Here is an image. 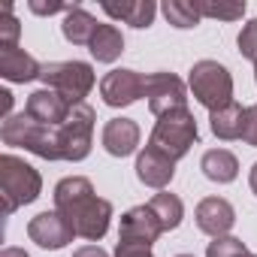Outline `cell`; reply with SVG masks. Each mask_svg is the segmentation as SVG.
Returning a JSON list of instances; mask_svg holds the SVG:
<instances>
[{
    "label": "cell",
    "instance_id": "cell-1",
    "mask_svg": "<svg viewBox=\"0 0 257 257\" xmlns=\"http://www.w3.org/2000/svg\"><path fill=\"white\" fill-rule=\"evenodd\" d=\"M55 209L73 224L76 236L100 242L112 221V203L94 194V185L85 176H67L55 185Z\"/></svg>",
    "mask_w": 257,
    "mask_h": 257
},
{
    "label": "cell",
    "instance_id": "cell-2",
    "mask_svg": "<svg viewBox=\"0 0 257 257\" xmlns=\"http://www.w3.org/2000/svg\"><path fill=\"white\" fill-rule=\"evenodd\" d=\"M0 140H4V146L25 149L43 161H61V131L34 121L28 112L10 115L0 127Z\"/></svg>",
    "mask_w": 257,
    "mask_h": 257
},
{
    "label": "cell",
    "instance_id": "cell-3",
    "mask_svg": "<svg viewBox=\"0 0 257 257\" xmlns=\"http://www.w3.org/2000/svg\"><path fill=\"white\" fill-rule=\"evenodd\" d=\"M43 191V176L16 155H0V200L4 215L10 218L16 209L34 203Z\"/></svg>",
    "mask_w": 257,
    "mask_h": 257
},
{
    "label": "cell",
    "instance_id": "cell-4",
    "mask_svg": "<svg viewBox=\"0 0 257 257\" xmlns=\"http://www.w3.org/2000/svg\"><path fill=\"white\" fill-rule=\"evenodd\" d=\"M197 140H200V131H197L194 112L191 109H179V112H170V115L158 118L155 131L149 137V146L158 149L161 155H167L170 161H182Z\"/></svg>",
    "mask_w": 257,
    "mask_h": 257
},
{
    "label": "cell",
    "instance_id": "cell-5",
    "mask_svg": "<svg viewBox=\"0 0 257 257\" xmlns=\"http://www.w3.org/2000/svg\"><path fill=\"white\" fill-rule=\"evenodd\" d=\"M188 88L197 97V103L206 106L209 112H218L233 103V76L218 61H197L191 67Z\"/></svg>",
    "mask_w": 257,
    "mask_h": 257
},
{
    "label": "cell",
    "instance_id": "cell-6",
    "mask_svg": "<svg viewBox=\"0 0 257 257\" xmlns=\"http://www.w3.org/2000/svg\"><path fill=\"white\" fill-rule=\"evenodd\" d=\"M40 82L58 91L70 106H76V103H85L97 76H94V67L85 61H52V64H43Z\"/></svg>",
    "mask_w": 257,
    "mask_h": 257
},
{
    "label": "cell",
    "instance_id": "cell-7",
    "mask_svg": "<svg viewBox=\"0 0 257 257\" xmlns=\"http://www.w3.org/2000/svg\"><path fill=\"white\" fill-rule=\"evenodd\" d=\"M94 121L97 112L88 103H76L67 115V121L58 127L61 131V161L79 164L91 155V143H94Z\"/></svg>",
    "mask_w": 257,
    "mask_h": 257
},
{
    "label": "cell",
    "instance_id": "cell-8",
    "mask_svg": "<svg viewBox=\"0 0 257 257\" xmlns=\"http://www.w3.org/2000/svg\"><path fill=\"white\" fill-rule=\"evenodd\" d=\"M146 97H149L152 115H158V118L188 109V85L176 73H167V70L146 76Z\"/></svg>",
    "mask_w": 257,
    "mask_h": 257
},
{
    "label": "cell",
    "instance_id": "cell-9",
    "mask_svg": "<svg viewBox=\"0 0 257 257\" xmlns=\"http://www.w3.org/2000/svg\"><path fill=\"white\" fill-rule=\"evenodd\" d=\"M100 97L112 109H124L146 97V76L137 70H112L100 79Z\"/></svg>",
    "mask_w": 257,
    "mask_h": 257
},
{
    "label": "cell",
    "instance_id": "cell-10",
    "mask_svg": "<svg viewBox=\"0 0 257 257\" xmlns=\"http://www.w3.org/2000/svg\"><path fill=\"white\" fill-rule=\"evenodd\" d=\"M28 236H31V242H37L46 251H61L76 239V230L58 209H52V212H40L37 218H31Z\"/></svg>",
    "mask_w": 257,
    "mask_h": 257
},
{
    "label": "cell",
    "instance_id": "cell-11",
    "mask_svg": "<svg viewBox=\"0 0 257 257\" xmlns=\"http://www.w3.org/2000/svg\"><path fill=\"white\" fill-rule=\"evenodd\" d=\"M164 233L158 215L152 212V206H134L121 215V227H118V242H137V245H155L158 236Z\"/></svg>",
    "mask_w": 257,
    "mask_h": 257
},
{
    "label": "cell",
    "instance_id": "cell-12",
    "mask_svg": "<svg viewBox=\"0 0 257 257\" xmlns=\"http://www.w3.org/2000/svg\"><path fill=\"white\" fill-rule=\"evenodd\" d=\"M194 218H197V227L206 236L218 239V236H230V230L236 224V209L224 197H206V200H200Z\"/></svg>",
    "mask_w": 257,
    "mask_h": 257
},
{
    "label": "cell",
    "instance_id": "cell-13",
    "mask_svg": "<svg viewBox=\"0 0 257 257\" xmlns=\"http://www.w3.org/2000/svg\"><path fill=\"white\" fill-rule=\"evenodd\" d=\"M70 109H73V106H70L58 91H52V88L34 91V94L28 97V103H25V112H28L34 121L46 124V127H61V124L67 121Z\"/></svg>",
    "mask_w": 257,
    "mask_h": 257
},
{
    "label": "cell",
    "instance_id": "cell-14",
    "mask_svg": "<svg viewBox=\"0 0 257 257\" xmlns=\"http://www.w3.org/2000/svg\"><path fill=\"white\" fill-rule=\"evenodd\" d=\"M100 140H103V149L112 158H127L140 146V124L134 118H109Z\"/></svg>",
    "mask_w": 257,
    "mask_h": 257
},
{
    "label": "cell",
    "instance_id": "cell-15",
    "mask_svg": "<svg viewBox=\"0 0 257 257\" xmlns=\"http://www.w3.org/2000/svg\"><path fill=\"white\" fill-rule=\"evenodd\" d=\"M176 176V161H170L167 155H161L158 149L146 146L140 155H137V179L149 188H158L164 191Z\"/></svg>",
    "mask_w": 257,
    "mask_h": 257
},
{
    "label": "cell",
    "instance_id": "cell-16",
    "mask_svg": "<svg viewBox=\"0 0 257 257\" xmlns=\"http://www.w3.org/2000/svg\"><path fill=\"white\" fill-rule=\"evenodd\" d=\"M43 73V64L28 55L25 49H0V76L7 82H16V85H25V82H34L40 79Z\"/></svg>",
    "mask_w": 257,
    "mask_h": 257
},
{
    "label": "cell",
    "instance_id": "cell-17",
    "mask_svg": "<svg viewBox=\"0 0 257 257\" xmlns=\"http://www.w3.org/2000/svg\"><path fill=\"white\" fill-rule=\"evenodd\" d=\"M103 13L124 22V25H131V28H137V31H143V28H152V22L158 16V7L152 0H131V4H103Z\"/></svg>",
    "mask_w": 257,
    "mask_h": 257
},
{
    "label": "cell",
    "instance_id": "cell-18",
    "mask_svg": "<svg viewBox=\"0 0 257 257\" xmlns=\"http://www.w3.org/2000/svg\"><path fill=\"white\" fill-rule=\"evenodd\" d=\"M200 170L209 182H218V185H230L236 176H239V161L233 152L227 149H209L200 161Z\"/></svg>",
    "mask_w": 257,
    "mask_h": 257
},
{
    "label": "cell",
    "instance_id": "cell-19",
    "mask_svg": "<svg viewBox=\"0 0 257 257\" xmlns=\"http://www.w3.org/2000/svg\"><path fill=\"white\" fill-rule=\"evenodd\" d=\"M97 28H100L97 19H94L88 10H82V7H73V10L64 16V22H61V34H64V40L73 43V46H91Z\"/></svg>",
    "mask_w": 257,
    "mask_h": 257
},
{
    "label": "cell",
    "instance_id": "cell-20",
    "mask_svg": "<svg viewBox=\"0 0 257 257\" xmlns=\"http://www.w3.org/2000/svg\"><path fill=\"white\" fill-rule=\"evenodd\" d=\"M209 124H212V134L218 140H242L245 134V106L230 103L218 112H209Z\"/></svg>",
    "mask_w": 257,
    "mask_h": 257
},
{
    "label": "cell",
    "instance_id": "cell-21",
    "mask_svg": "<svg viewBox=\"0 0 257 257\" xmlns=\"http://www.w3.org/2000/svg\"><path fill=\"white\" fill-rule=\"evenodd\" d=\"M88 52H91L94 61H100V64L118 61L121 52H124V37H121V31H118L115 25H100L97 34H94V40H91V46H88Z\"/></svg>",
    "mask_w": 257,
    "mask_h": 257
},
{
    "label": "cell",
    "instance_id": "cell-22",
    "mask_svg": "<svg viewBox=\"0 0 257 257\" xmlns=\"http://www.w3.org/2000/svg\"><path fill=\"white\" fill-rule=\"evenodd\" d=\"M149 206H152V212L158 215L164 233H167V230H176V227L182 224V218H185V203H182L176 194H170V191L155 194V197L149 200Z\"/></svg>",
    "mask_w": 257,
    "mask_h": 257
},
{
    "label": "cell",
    "instance_id": "cell-23",
    "mask_svg": "<svg viewBox=\"0 0 257 257\" xmlns=\"http://www.w3.org/2000/svg\"><path fill=\"white\" fill-rule=\"evenodd\" d=\"M161 13L167 16V22L173 25V28H179V31H191V28H197L200 25V13H197V7L194 4H188V0H167V4L161 7Z\"/></svg>",
    "mask_w": 257,
    "mask_h": 257
},
{
    "label": "cell",
    "instance_id": "cell-24",
    "mask_svg": "<svg viewBox=\"0 0 257 257\" xmlns=\"http://www.w3.org/2000/svg\"><path fill=\"white\" fill-rule=\"evenodd\" d=\"M203 19H221V22H239L245 16V4H194Z\"/></svg>",
    "mask_w": 257,
    "mask_h": 257
},
{
    "label": "cell",
    "instance_id": "cell-25",
    "mask_svg": "<svg viewBox=\"0 0 257 257\" xmlns=\"http://www.w3.org/2000/svg\"><path fill=\"white\" fill-rule=\"evenodd\" d=\"M19 34H22V25L13 16V4H4V10H0V49H16Z\"/></svg>",
    "mask_w": 257,
    "mask_h": 257
},
{
    "label": "cell",
    "instance_id": "cell-26",
    "mask_svg": "<svg viewBox=\"0 0 257 257\" xmlns=\"http://www.w3.org/2000/svg\"><path fill=\"white\" fill-rule=\"evenodd\" d=\"M242 254H248V248L236 236H218L206 248V257H242Z\"/></svg>",
    "mask_w": 257,
    "mask_h": 257
},
{
    "label": "cell",
    "instance_id": "cell-27",
    "mask_svg": "<svg viewBox=\"0 0 257 257\" xmlns=\"http://www.w3.org/2000/svg\"><path fill=\"white\" fill-rule=\"evenodd\" d=\"M236 46H239L242 58H248V61H254V64H257V19H251V22L239 31Z\"/></svg>",
    "mask_w": 257,
    "mask_h": 257
},
{
    "label": "cell",
    "instance_id": "cell-28",
    "mask_svg": "<svg viewBox=\"0 0 257 257\" xmlns=\"http://www.w3.org/2000/svg\"><path fill=\"white\" fill-rule=\"evenodd\" d=\"M242 140L251 149H257V103L245 106V134H242Z\"/></svg>",
    "mask_w": 257,
    "mask_h": 257
},
{
    "label": "cell",
    "instance_id": "cell-29",
    "mask_svg": "<svg viewBox=\"0 0 257 257\" xmlns=\"http://www.w3.org/2000/svg\"><path fill=\"white\" fill-rule=\"evenodd\" d=\"M115 257H155L149 245H137V242H118Z\"/></svg>",
    "mask_w": 257,
    "mask_h": 257
},
{
    "label": "cell",
    "instance_id": "cell-30",
    "mask_svg": "<svg viewBox=\"0 0 257 257\" xmlns=\"http://www.w3.org/2000/svg\"><path fill=\"white\" fill-rule=\"evenodd\" d=\"M70 10H73V7H67V4H49V7H46V4L31 0V13H37V16H55V13H64V16H67Z\"/></svg>",
    "mask_w": 257,
    "mask_h": 257
},
{
    "label": "cell",
    "instance_id": "cell-31",
    "mask_svg": "<svg viewBox=\"0 0 257 257\" xmlns=\"http://www.w3.org/2000/svg\"><path fill=\"white\" fill-rule=\"evenodd\" d=\"M73 257H109L100 245H82V248H76L73 251Z\"/></svg>",
    "mask_w": 257,
    "mask_h": 257
},
{
    "label": "cell",
    "instance_id": "cell-32",
    "mask_svg": "<svg viewBox=\"0 0 257 257\" xmlns=\"http://www.w3.org/2000/svg\"><path fill=\"white\" fill-rule=\"evenodd\" d=\"M10 109H13V94L4 88V91H0V115H4V121L10 118Z\"/></svg>",
    "mask_w": 257,
    "mask_h": 257
},
{
    "label": "cell",
    "instance_id": "cell-33",
    "mask_svg": "<svg viewBox=\"0 0 257 257\" xmlns=\"http://www.w3.org/2000/svg\"><path fill=\"white\" fill-rule=\"evenodd\" d=\"M0 257H31V254H28L25 248H13V245H10V248L0 251Z\"/></svg>",
    "mask_w": 257,
    "mask_h": 257
},
{
    "label": "cell",
    "instance_id": "cell-34",
    "mask_svg": "<svg viewBox=\"0 0 257 257\" xmlns=\"http://www.w3.org/2000/svg\"><path fill=\"white\" fill-rule=\"evenodd\" d=\"M248 185H251V191H254V197H257V164L251 167V176H248Z\"/></svg>",
    "mask_w": 257,
    "mask_h": 257
},
{
    "label": "cell",
    "instance_id": "cell-35",
    "mask_svg": "<svg viewBox=\"0 0 257 257\" xmlns=\"http://www.w3.org/2000/svg\"><path fill=\"white\" fill-rule=\"evenodd\" d=\"M242 257H257V254H251V251H248V254H242Z\"/></svg>",
    "mask_w": 257,
    "mask_h": 257
},
{
    "label": "cell",
    "instance_id": "cell-36",
    "mask_svg": "<svg viewBox=\"0 0 257 257\" xmlns=\"http://www.w3.org/2000/svg\"><path fill=\"white\" fill-rule=\"evenodd\" d=\"M254 82H257V64H254Z\"/></svg>",
    "mask_w": 257,
    "mask_h": 257
},
{
    "label": "cell",
    "instance_id": "cell-37",
    "mask_svg": "<svg viewBox=\"0 0 257 257\" xmlns=\"http://www.w3.org/2000/svg\"><path fill=\"white\" fill-rule=\"evenodd\" d=\"M176 257H194V254H176Z\"/></svg>",
    "mask_w": 257,
    "mask_h": 257
}]
</instances>
